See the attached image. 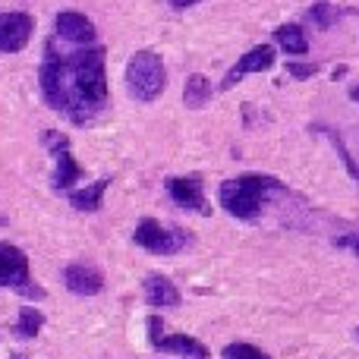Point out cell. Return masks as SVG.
I'll return each mask as SVG.
<instances>
[{
	"label": "cell",
	"mask_w": 359,
	"mask_h": 359,
	"mask_svg": "<svg viewBox=\"0 0 359 359\" xmlns=\"http://www.w3.org/2000/svg\"><path fill=\"white\" fill-rule=\"evenodd\" d=\"M104 48L98 44H69L60 38L44 41L41 57V95L54 111H60L69 123L88 126L107 104V69Z\"/></svg>",
	"instance_id": "cell-1"
},
{
	"label": "cell",
	"mask_w": 359,
	"mask_h": 359,
	"mask_svg": "<svg viewBox=\"0 0 359 359\" xmlns=\"http://www.w3.org/2000/svg\"><path fill=\"white\" fill-rule=\"evenodd\" d=\"M271 192H284V183L268 174H243L224 180L217 196H221V205L227 215L240 217V221H255Z\"/></svg>",
	"instance_id": "cell-2"
},
{
	"label": "cell",
	"mask_w": 359,
	"mask_h": 359,
	"mask_svg": "<svg viewBox=\"0 0 359 359\" xmlns=\"http://www.w3.org/2000/svg\"><path fill=\"white\" fill-rule=\"evenodd\" d=\"M168 86V69L155 50H136L126 63V88L136 101H155Z\"/></svg>",
	"instance_id": "cell-3"
},
{
	"label": "cell",
	"mask_w": 359,
	"mask_h": 359,
	"mask_svg": "<svg viewBox=\"0 0 359 359\" xmlns=\"http://www.w3.org/2000/svg\"><path fill=\"white\" fill-rule=\"evenodd\" d=\"M0 287L19 293V297H29V299L44 297V290L29 274V259H25V252L16 249L13 243H0Z\"/></svg>",
	"instance_id": "cell-4"
},
{
	"label": "cell",
	"mask_w": 359,
	"mask_h": 359,
	"mask_svg": "<svg viewBox=\"0 0 359 359\" xmlns=\"http://www.w3.org/2000/svg\"><path fill=\"white\" fill-rule=\"evenodd\" d=\"M133 240H136V246H142L145 252H151V255H174L180 249L189 246L192 233L189 230H180V227H164L155 217H142L136 233H133Z\"/></svg>",
	"instance_id": "cell-5"
},
{
	"label": "cell",
	"mask_w": 359,
	"mask_h": 359,
	"mask_svg": "<svg viewBox=\"0 0 359 359\" xmlns=\"http://www.w3.org/2000/svg\"><path fill=\"white\" fill-rule=\"evenodd\" d=\"M41 142L48 145V151L54 155V161H57V168H54V189L57 192H73V183L82 177V168H79V161L73 158V151H69V139L63 136V133H57V130H48V133H41Z\"/></svg>",
	"instance_id": "cell-6"
},
{
	"label": "cell",
	"mask_w": 359,
	"mask_h": 359,
	"mask_svg": "<svg viewBox=\"0 0 359 359\" xmlns=\"http://www.w3.org/2000/svg\"><path fill=\"white\" fill-rule=\"evenodd\" d=\"M149 341L155 350L174 353L180 359H208V347H205L202 341H196V337H189V334H164L158 316L149 318Z\"/></svg>",
	"instance_id": "cell-7"
},
{
	"label": "cell",
	"mask_w": 359,
	"mask_h": 359,
	"mask_svg": "<svg viewBox=\"0 0 359 359\" xmlns=\"http://www.w3.org/2000/svg\"><path fill=\"white\" fill-rule=\"evenodd\" d=\"M164 189L174 198L180 208L186 211H198V215H208V202H205V189H202V177H168L164 180Z\"/></svg>",
	"instance_id": "cell-8"
},
{
	"label": "cell",
	"mask_w": 359,
	"mask_h": 359,
	"mask_svg": "<svg viewBox=\"0 0 359 359\" xmlns=\"http://www.w3.org/2000/svg\"><path fill=\"white\" fill-rule=\"evenodd\" d=\"M274 67V48H268V44H259V48H249L246 54L240 57V60L230 67V73L221 79V92H230V88L236 86V82H243L249 73H262V69Z\"/></svg>",
	"instance_id": "cell-9"
},
{
	"label": "cell",
	"mask_w": 359,
	"mask_h": 359,
	"mask_svg": "<svg viewBox=\"0 0 359 359\" xmlns=\"http://www.w3.org/2000/svg\"><path fill=\"white\" fill-rule=\"evenodd\" d=\"M54 29H57V38H60L63 44H95V38H98L95 22L86 16V13H76V10L57 13Z\"/></svg>",
	"instance_id": "cell-10"
},
{
	"label": "cell",
	"mask_w": 359,
	"mask_h": 359,
	"mask_svg": "<svg viewBox=\"0 0 359 359\" xmlns=\"http://www.w3.org/2000/svg\"><path fill=\"white\" fill-rule=\"evenodd\" d=\"M32 22L29 13H0V50L4 54H16L25 48V41L32 38Z\"/></svg>",
	"instance_id": "cell-11"
},
{
	"label": "cell",
	"mask_w": 359,
	"mask_h": 359,
	"mask_svg": "<svg viewBox=\"0 0 359 359\" xmlns=\"http://www.w3.org/2000/svg\"><path fill=\"white\" fill-rule=\"evenodd\" d=\"M63 284L76 297H95L104 290V274L92 265H67L63 268Z\"/></svg>",
	"instance_id": "cell-12"
},
{
	"label": "cell",
	"mask_w": 359,
	"mask_h": 359,
	"mask_svg": "<svg viewBox=\"0 0 359 359\" xmlns=\"http://www.w3.org/2000/svg\"><path fill=\"white\" fill-rule=\"evenodd\" d=\"M145 299L155 309H170V306H180V290L164 274H149L145 278Z\"/></svg>",
	"instance_id": "cell-13"
},
{
	"label": "cell",
	"mask_w": 359,
	"mask_h": 359,
	"mask_svg": "<svg viewBox=\"0 0 359 359\" xmlns=\"http://www.w3.org/2000/svg\"><path fill=\"white\" fill-rule=\"evenodd\" d=\"M107 186H111V180H95L92 186H86V189H73L69 192V205L79 211H98L101 202H104V192Z\"/></svg>",
	"instance_id": "cell-14"
},
{
	"label": "cell",
	"mask_w": 359,
	"mask_h": 359,
	"mask_svg": "<svg viewBox=\"0 0 359 359\" xmlns=\"http://www.w3.org/2000/svg\"><path fill=\"white\" fill-rule=\"evenodd\" d=\"M274 41H278L287 54H297V57H303L306 50H309V38H306L303 25H297V22L280 25V29L274 32Z\"/></svg>",
	"instance_id": "cell-15"
},
{
	"label": "cell",
	"mask_w": 359,
	"mask_h": 359,
	"mask_svg": "<svg viewBox=\"0 0 359 359\" xmlns=\"http://www.w3.org/2000/svg\"><path fill=\"white\" fill-rule=\"evenodd\" d=\"M208 98H211V82L205 79L202 73H192L189 79H186V88H183L186 107H205Z\"/></svg>",
	"instance_id": "cell-16"
},
{
	"label": "cell",
	"mask_w": 359,
	"mask_h": 359,
	"mask_svg": "<svg viewBox=\"0 0 359 359\" xmlns=\"http://www.w3.org/2000/svg\"><path fill=\"white\" fill-rule=\"evenodd\" d=\"M41 325H44V316L38 309H32V306H22L19 309V318H16V334L25 337V341H32V337L41 334Z\"/></svg>",
	"instance_id": "cell-17"
},
{
	"label": "cell",
	"mask_w": 359,
	"mask_h": 359,
	"mask_svg": "<svg viewBox=\"0 0 359 359\" xmlns=\"http://www.w3.org/2000/svg\"><path fill=\"white\" fill-rule=\"evenodd\" d=\"M344 13L347 10H337V6H331L328 0H318V4L309 10V19L318 25V29H328V25H334L337 19L344 16Z\"/></svg>",
	"instance_id": "cell-18"
},
{
	"label": "cell",
	"mask_w": 359,
	"mask_h": 359,
	"mask_svg": "<svg viewBox=\"0 0 359 359\" xmlns=\"http://www.w3.org/2000/svg\"><path fill=\"white\" fill-rule=\"evenodd\" d=\"M224 359H271L265 350L252 347V344H227L224 347Z\"/></svg>",
	"instance_id": "cell-19"
},
{
	"label": "cell",
	"mask_w": 359,
	"mask_h": 359,
	"mask_svg": "<svg viewBox=\"0 0 359 359\" xmlns=\"http://www.w3.org/2000/svg\"><path fill=\"white\" fill-rule=\"evenodd\" d=\"M318 130H322V133H325V136H331V139H334V149H337V155H341V158H344V164H347L350 177H353V180H356V183H359V168H356V164H353V158H350V155H347V149H344L341 136H337V133H334V130H328V126H318Z\"/></svg>",
	"instance_id": "cell-20"
},
{
	"label": "cell",
	"mask_w": 359,
	"mask_h": 359,
	"mask_svg": "<svg viewBox=\"0 0 359 359\" xmlns=\"http://www.w3.org/2000/svg\"><path fill=\"white\" fill-rule=\"evenodd\" d=\"M337 246H344V249H350L353 255H359V233H350V236H341V240H334Z\"/></svg>",
	"instance_id": "cell-21"
},
{
	"label": "cell",
	"mask_w": 359,
	"mask_h": 359,
	"mask_svg": "<svg viewBox=\"0 0 359 359\" xmlns=\"http://www.w3.org/2000/svg\"><path fill=\"white\" fill-rule=\"evenodd\" d=\"M287 73H293V76H297V79H309V76L316 73V67H303V63H290V67H287Z\"/></svg>",
	"instance_id": "cell-22"
},
{
	"label": "cell",
	"mask_w": 359,
	"mask_h": 359,
	"mask_svg": "<svg viewBox=\"0 0 359 359\" xmlns=\"http://www.w3.org/2000/svg\"><path fill=\"white\" fill-rule=\"evenodd\" d=\"M170 6H174V10H186V6H196L198 0H168Z\"/></svg>",
	"instance_id": "cell-23"
},
{
	"label": "cell",
	"mask_w": 359,
	"mask_h": 359,
	"mask_svg": "<svg viewBox=\"0 0 359 359\" xmlns=\"http://www.w3.org/2000/svg\"><path fill=\"white\" fill-rule=\"evenodd\" d=\"M350 98H353V101H359V86H353V88H350Z\"/></svg>",
	"instance_id": "cell-24"
},
{
	"label": "cell",
	"mask_w": 359,
	"mask_h": 359,
	"mask_svg": "<svg viewBox=\"0 0 359 359\" xmlns=\"http://www.w3.org/2000/svg\"><path fill=\"white\" fill-rule=\"evenodd\" d=\"M356 337H359V331H356Z\"/></svg>",
	"instance_id": "cell-25"
}]
</instances>
